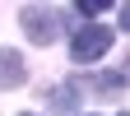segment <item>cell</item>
Masks as SVG:
<instances>
[{
	"label": "cell",
	"instance_id": "8",
	"mask_svg": "<svg viewBox=\"0 0 130 116\" xmlns=\"http://www.w3.org/2000/svg\"><path fill=\"white\" fill-rule=\"evenodd\" d=\"M23 116H28V111H23Z\"/></svg>",
	"mask_w": 130,
	"mask_h": 116
},
{
	"label": "cell",
	"instance_id": "6",
	"mask_svg": "<svg viewBox=\"0 0 130 116\" xmlns=\"http://www.w3.org/2000/svg\"><path fill=\"white\" fill-rule=\"evenodd\" d=\"M121 28L130 32V5H121Z\"/></svg>",
	"mask_w": 130,
	"mask_h": 116
},
{
	"label": "cell",
	"instance_id": "4",
	"mask_svg": "<svg viewBox=\"0 0 130 116\" xmlns=\"http://www.w3.org/2000/svg\"><path fill=\"white\" fill-rule=\"evenodd\" d=\"M51 107H56V111H74V107H79V88H74V84H60V88L51 93Z\"/></svg>",
	"mask_w": 130,
	"mask_h": 116
},
{
	"label": "cell",
	"instance_id": "1",
	"mask_svg": "<svg viewBox=\"0 0 130 116\" xmlns=\"http://www.w3.org/2000/svg\"><path fill=\"white\" fill-rule=\"evenodd\" d=\"M111 51V28L107 23H79L74 28V37H70V56L79 65H93L98 56H107Z\"/></svg>",
	"mask_w": 130,
	"mask_h": 116
},
{
	"label": "cell",
	"instance_id": "7",
	"mask_svg": "<svg viewBox=\"0 0 130 116\" xmlns=\"http://www.w3.org/2000/svg\"><path fill=\"white\" fill-rule=\"evenodd\" d=\"M125 116H130V111H125Z\"/></svg>",
	"mask_w": 130,
	"mask_h": 116
},
{
	"label": "cell",
	"instance_id": "3",
	"mask_svg": "<svg viewBox=\"0 0 130 116\" xmlns=\"http://www.w3.org/2000/svg\"><path fill=\"white\" fill-rule=\"evenodd\" d=\"M28 79V65H23V56L14 51V46H0V88H19Z\"/></svg>",
	"mask_w": 130,
	"mask_h": 116
},
{
	"label": "cell",
	"instance_id": "2",
	"mask_svg": "<svg viewBox=\"0 0 130 116\" xmlns=\"http://www.w3.org/2000/svg\"><path fill=\"white\" fill-rule=\"evenodd\" d=\"M19 23H23V32H28V42L46 46V42H56V32H60V14L46 9V5H23V9H19Z\"/></svg>",
	"mask_w": 130,
	"mask_h": 116
},
{
	"label": "cell",
	"instance_id": "5",
	"mask_svg": "<svg viewBox=\"0 0 130 116\" xmlns=\"http://www.w3.org/2000/svg\"><path fill=\"white\" fill-rule=\"evenodd\" d=\"M107 5H102V0H79V14H102Z\"/></svg>",
	"mask_w": 130,
	"mask_h": 116
}]
</instances>
